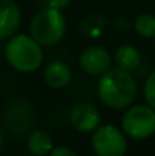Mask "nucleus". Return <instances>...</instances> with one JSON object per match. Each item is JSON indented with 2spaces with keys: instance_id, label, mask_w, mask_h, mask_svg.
<instances>
[{
  "instance_id": "obj_5",
  "label": "nucleus",
  "mask_w": 155,
  "mask_h": 156,
  "mask_svg": "<svg viewBox=\"0 0 155 156\" xmlns=\"http://www.w3.org/2000/svg\"><path fill=\"white\" fill-rule=\"evenodd\" d=\"M91 149L96 156H125L126 133L114 124L99 126L91 133Z\"/></svg>"
},
{
  "instance_id": "obj_13",
  "label": "nucleus",
  "mask_w": 155,
  "mask_h": 156,
  "mask_svg": "<svg viewBox=\"0 0 155 156\" xmlns=\"http://www.w3.org/2000/svg\"><path fill=\"white\" fill-rule=\"evenodd\" d=\"M143 94H145L146 103L151 105L155 109V71H152V73L148 76V79L145 80Z\"/></svg>"
},
{
  "instance_id": "obj_6",
  "label": "nucleus",
  "mask_w": 155,
  "mask_h": 156,
  "mask_svg": "<svg viewBox=\"0 0 155 156\" xmlns=\"http://www.w3.org/2000/svg\"><path fill=\"white\" fill-rule=\"evenodd\" d=\"M113 56L101 46H90L79 55V67L91 76H102L111 68Z\"/></svg>"
},
{
  "instance_id": "obj_12",
  "label": "nucleus",
  "mask_w": 155,
  "mask_h": 156,
  "mask_svg": "<svg viewBox=\"0 0 155 156\" xmlns=\"http://www.w3.org/2000/svg\"><path fill=\"white\" fill-rule=\"evenodd\" d=\"M134 30L142 38H155V15L152 14H140L134 20Z\"/></svg>"
},
{
  "instance_id": "obj_2",
  "label": "nucleus",
  "mask_w": 155,
  "mask_h": 156,
  "mask_svg": "<svg viewBox=\"0 0 155 156\" xmlns=\"http://www.w3.org/2000/svg\"><path fill=\"white\" fill-rule=\"evenodd\" d=\"M43 46L26 34H17L5 46V58L20 73H34L43 65Z\"/></svg>"
},
{
  "instance_id": "obj_8",
  "label": "nucleus",
  "mask_w": 155,
  "mask_h": 156,
  "mask_svg": "<svg viewBox=\"0 0 155 156\" xmlns=\"http://www.w3.org/2000/svg\"><path fill=\"white\" fill-rule=\"evenodd\" d=\"M21 24V12L14 0H0V41L9 40Z\"/></svg>"
},
{
  "instance_id": "obj_11",
  "label": "nucleus",
  "mask_w": 155,
  "mask_h": 156,
  "mask_svg": "<svg viewBox=\"0 0 155 156\" xmlns=\"http://www.w3.org/2000/svg\"><path fill=\"white\" fill-rule=\"evenodd\" d=\"M113 59L116 62V67L126 70V71H134L135 68H138V65L142 62V55L134 46L123 44V46L117 47Z\"/></svg>"
},
{
  "instance_id": "obj_9",
  "label": "nucleus",
  "mask_w": 155,
  "mask_h": 156,
  "mask_svg": "<svg viewBox=\"0 0 155 156\" xmlns=\"http://www.w3.org/2000/svg\"><path fill=\"white\" fill-rule=\"evenodd\" d=\"M73 77L70 65L64 61H52L44 68V80L53 90L65 88Z\"/></svg>"
},
{
  "instance_id": "obj_17",
  "label": "nucleus",
  "mask_w": 155,
  "mask_h": 156,
  "mask_svg": "<svg viewBox=\"0 0 155 156\" xmlns=\"http://www.w3.org/2000/svg\"><path fill=\"white\" fill-rule=\"evenodd\" d=\"M2 144H3V132L0 129V147H2Z\"/></svg>"
},
{
  "instance_id": "obj_4",
  "label": "nucleus",
  "mask_w": 155,
  "mask_h": 156,
  "mask_svg": "<svg viewBox=\"0 0 155 156\" xmlns=\"http://www.w3.org/2000/svg\"><path fill=\"white\" fill-rule=\"evenodd\" d=\"M122 130L132 140H146L155 133V109L151 105H131L120 121Z\"/></svg>"
},
{
  "instance_id": "obj_3",
  "label": "nucleus",
  "mask_w": 155,
  "mask_h": 156,
  "mask_svg": "<svg viewBox=\"0 0 155 156\" xmlns=\"http://www.w3.org/2000/svg\"><path fill=\"white\" fill-rule=\"evenodd\" d=\"M67 23L62 11L46 6L40 9L31 20L29 35L35 38L41 46L50 47L58 44L65 35Z\"/></svg>"
},
{
  "instance_id": "obj_7",
  "label": "nucleus",
  "mask_w": 155,
  "mask_h": 156,
  "mask_svg": "<svg viewBox=\"0 0 155 156\" xmlns=\"http://www.w3.org/2000/svg\"><path fill=\"white\" fill-rule=\"evenodd\" d=\"M70 124L81 133H93L101 126V112L94 105L76 103L70 111Z\"/></svg>"
},
{
  "instance_id": "obj_1",
  "label": "nucleus",
  "mask_w": 155,
  "mask_h": 156,
  "mask_svg": "<svg viewBox=\"0 0 155 156\" xmlns=\"http://www.w3.org/2000/svg\"><path fill=\"white\" fill-rule=\"evenodd\" d=\"M98 96L109 109L120 111L129 108L137 96V83L131 71L111 67L98 82Z\"/></svg>"
},
{
  "instance_id": "obj_14",
  "label": "nucleus",
  "mask_w": 155,
  "mask_h": 156,
  "mask_svg": "<svg viewBox=\"0 0 155 156\" xmlns=\"http://www.w3.org/2000/svg\"><path fill=\"white\" fill-rule=\"evenodd\" d=\"M49 156H78V153H76L72 147L58 146V147H53V149H52V152L49 153Z\"/></svg>"
},
{
  "instance_id": "obj_10",
  "label": "nucleus",
  "mask_w": 155,
  "mask_h": 156,
  "mask_svg": "<svg viewBox=\"0 0 155 156\" xmlns=\"http://www.w3.org/2000/svg\"><path fill=\"white\" fill-rule=\"evenodd\" d=\"M26 147L29 153L34 156H49V153L53 149V140H52L50 133H47L46 130L35 129L29 133Z\"/></svg>"
},
{
  "instance_id": "obj_15",
  "label": "nucleus",
  "mask_w": 155,
  "mask_h": 156,
  "mask_svg": "<svg viewBox=\"0 0 155 156\" xmlns=\"http://www.w3.org/2000/svg\"><path fill=\"white\" fill-rule=\"evenodd\" d=\"M72 3V0H46V6H50V8H55V9H65L68 5Z\"/></svg>"
},
{
  "instance_id": "obj_16",
  "label": "nucleus",
  "mask_w": 155,
  "mask_h": 156,
  "mask_svg": "<svg viewBox=\"0 0 155 156\" xmlns=\"http://www.w3.org/2000/svg\"><path fill=\"white\" fill-rule=\"evenodd\" d=\"M116 26L120 27V30H125V29L128 27V21H126V18H120V20L116 23Z\"/></svg>"
}]
</instances>
